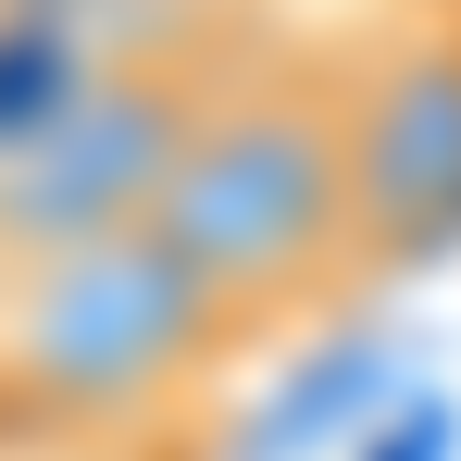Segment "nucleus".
<instances>
[{"label": "nucleus", "mask_w": 461, "mask_h": 461, "mask_svg": "<svg viewBox=\"0 0 461 461\" xmlns=\"http://www.w3.org/2000/svg\"><path fill=\"white\" fill-rule=\"evenodd\" d=\"M449 13H461V0H449Z\"/></svg>", "instance_id": "nucleus-6"}, {"label": "nucleus", "mask_w": 461, "mask_h": 461, "mask_svg": "<svg viewBox=\"0 0 461 461\" xmlns=\"http://www.w3.org/2000/svg\"><path fill=\"white\" fill-rule=\"evenodd\" d=\"M349 100V212H362V287L424 275L461 249V13L399 0L337 50Z\"/></svg>", "instance_id": "nucleus-4"}, {"label": "nucleus", "mask_w": 461, "mask_h": 461, "mask_svg": "<svg viewBox=\"0 0 461 461\" xmlns=\"http://www.w3.org/2000/svg\"><path fill=\"white\" fill-rule=\"evenodd\" d=\"M0 13H25V25H87V38H150V25L212 13V0H0Z\"/></svg>", "instance_id": "nucleus-5"}, {"label": "nucleus", "mask_w": 461, "mask_h": 461, "mask_svg": "<svg viewBox=\"0 0 461 461\" xmlns=\"http://www.w3.org/2000/svg\"><path fill=\"white\" fill-rule=\"evenodd\" d=\"M225 349H237V312L150 225L13 262L0 275V461L13 449H50V461L138 449L212 386Z\"/></svg>", "instance_id": "nucleus-2"}, {"label": "nucleus", "mask_w": 461, "mask_h": 461, "mask_svg": "<svg viewBox=\"0 0 461 461\" xmlns=\"http://www.w3.org/2000/svg\"><path fill=\"white\" fill-rule=\"evenodd\" d=\"M150 237L237 312V337L300 324L362 287V212H349V100L337 50L249 38V63L212 87L187 150L150 200Z\"/></svg>", "instance_id": "nucleus-1"}, {"label": "nucleus", "mask_w": 461, "mask_h": 461, "mask_svg": "<svg viewBox=\"0 0 461 461\" xmlns=\"http://www.w3.org/2000/svg\"><path fill=\"white\" fill-rule=\"evenodd\" d=\"M237 63H249V38H237L225 13H187V25L125 38L38 138H13V150H0V275L150 225L187 125L212 113V87H225Z\"/></svg>", "instance_id": "nucleus-3"}]
</instances>
